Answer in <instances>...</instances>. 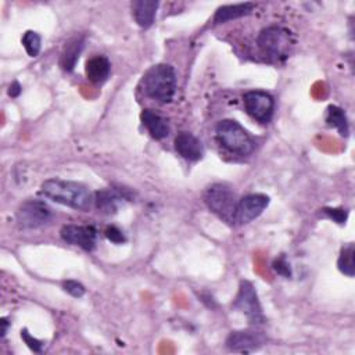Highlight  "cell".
I'll use <instances>...</instances> for the list:
<instances>
[{"label":"cell","mask_w":355,"mask_h":355,"mask_svg":"<svg viewBox=\"0 0 355 355\" xmlns=\"http://www.w3.org/2000/svg\"><path fill=\"white\" fill-rule=\"evenodd\" d=\"M326 123L331 128H336L338 133L343 137H347L349 133V126H348V119L343 108L337 105H329L327 112H326Z\"/></svg>","instance_id":"19"},{"label":"cell","mask_w":355,"mask_h":355,"mask_svg":"<svg viewBox=\"0 0 355 355\" xmlns=\"http://www.w3.org/2000/svg\"><path fill=\"white\" fill-rule=\"evenodd\" d=\"M62 288L64 291H67L69 295L75 297V298H80L85 294V286L76 280H65L62 282Z\"/></svg>","instance_id":"22"},{"label":"cell","mask_w":355,"mask_h":355,"mask_svg":"<svg viewBox=\"0 0 355 355\" xmlns=\"http://www.w3.org/2000/svg\"><path fill=\"white\" fill-rule=\"evenodd\" d=\"M266 343V337L255 330H236L226 338V347L234 352H252Z\"/></svg>","instance_id":"11"},{"label":"cell","mask_w":355,"mask_h":355,"mask_svg":"<svg viewBox=\"0 0 355 355\" xmlns=\"http://www.w3.org/2000/svg\"><path fill=\"white\" fill-rule=\"evenodd\" d=\"M141 90L151 100L171 103L176 92V72L169 64L153 65L141 78Z\"/></svg>","instance_id":"2"},{"label":"cell","mask_w":355,"mask_h":355,"mask_svg":"<svg viewBox=\"0 0 355 355\" xmlns=\"http://www.w3.org/2000/svg\"><path fill=\"white\" fill-rule=\"evenodd\" d=\"M354 254H355V248L354 244L349 243L347 245H344L340 251V257L337 261V266L338 270L341 273H344L348 277H352L355 275V262H354Z\"/></svg>","instance_id":"20"},{"label":"cell","mask_w":355,"mask_h":355,"mask_svg":"<svg viewBox=\"0 0 355 355\" xmlns=\"http://www.w3.org/2000/svg\"><path fill=\"white\" fill-rule=\"evenodd\" d=\"M53 219L51 208L40 200H28L17 211V222L21 229H37Z\"/></svg>","instance_id":"6"},{"label":"cell","mask_w":355,"mask_h":355,"mask_svg":"<svg viewBox=\"0 0 355 355\" xmlns=\"http://www.w3.org/2000/svg\"><path fill=\"white\" fill-rule=\"evenodd\" d=\"M83 46H85L83 36H75L65 43L60 57V65L64 71L71 72L75 68V64L83 50Z\"/></svg>","instance_id":"16"},{"label":"cell","mask_w":355,"mask_h":355,"mask_svg":"<svg viewBox=\"0 0 355 355\" xmlns=\"http://www.w3.org/2000/svg\"><path fill=\"white\" fill-rule=\"evenodd\" d=\"M0 324H1V337H4L6 333H7V327H8L7 319H6V318H1V319H0Z\"/></svg>","instance_id":"28"},{"label":"cell","mask_w":355,"mask_h":355,"mask_svg":"<svg viewBox=\"0 0 355 355\" xmlns=\"http://www.w3.org/2000/svg\"><path fill=\"white\" fill-rule=\"evenodd\" d=\"M61 239L68 244L80 247L85 251H92L96 247L97 230L90 225H65L61 229Z\"/></svg>","instance_id":"10"},{"label":"cell","mask_w":355,"mask_h":355,"mask_svg":"<svg viewBox=\"0 0 355 355\" xmlns=\"http://www.w3.org/2000/svg\"><path fill=\"white\" fill-rule=\"evenodd\" d=\"M273 269L276 273L284 276V277H291V268H290V263L287 262L286 257L284 255H280L279 258H276L273 261Z\"/></svg>","instance_id":"24"},{"label":"cell","mask_w":355,"mask_h":355,"mask_svg":"<svg viewBox=\"0 0 355 355\" xmlns=\"http://www.w3.org/2000/svg\"><path fill=\"white\" fill-rule=\"evenodd\" d=\"M140 119H141V123L148 130V133L157 140L166 137L171 132L168 119L153 110H143L140 114Z\"/></svg>","instance_id":"14"},{"label":"cell","mask_w":355,"mask_h":355,"mask_svg":"<svg viewBox=\"0 0 355 355\" xmlns=\"http://www.w3.org/2000/svg\"><path fill=\"white\" fill-rule=\"evenodd\" d=\"M175 148L187 161H198L204 155L201 140L189 132H180L175 137Z\"/></svg>","instance_id":"12"},{"label":"cell","mask_w":355,"mask_h":355,"mask_svg":"<svg viewBox=\"0 0 355 355\" xmlns=\"http://www.w3.org/2000/svg\"><path fill=\"white\" fill-rule=\"evenodd\" d=\"M243 101L247 114L252 119L261 123H268L272 119L275 111V100L269 93L263 90H251L244 94Z\"/></svg>","instance_id":"8"},{"label":"cell","mask_w":355,"mask_h":355,"mask_svg":"<svg viewBox=\"0 0 355 355\" xmlns=\"http://www.w3.org/2000/svg\"><path fill=\"white\" fill-rule=\"evenodd\" d=\"M104 234H105V237H107L110 241H112V243H115V244H122V243L126 241V237H125L123 232H122L121 229H118L116 226H108V227L104 230Z\"/></svg>","instance_id":"25"},{"label":"cell","mask_w":355,"mask_h":355,"mask_svg":"<svg viewBox=\"0 0 355 355\" xmlns=\"http://www.w3.org/2000/svg\"><path fill=\"white\" fill-rule=\"evenodd\" d=\"M125 198H129L128 190L105 189L94 193V205L100 212L111 215L116 212L118 204Z\"/></svg>","instance_id":"13"},{"label":"cell","mask_w":355,"mask_h":355,"mask_svg":"<svg viewBox=\"0 0 355 355\" xmlns=\"http://www.w3.org/2000/svg\"><path fill=\"white\" fill-rule=\"evenodd\" d=\"M322 211H323V214H324L329 219L334 220V222L338 223V225H344L345 220H347V218H348L347 209H343V208H324V209H322Z\"/></svg>","instance_id":"23"},{"label":"cell","mask_w":355,"mask_h":355,"mask_svg":"<svg viewBox=\"0 0 355 355\" xmlns=\"http://www.w3.org/2000/svg\"><path fill=\"white\" fill-rule=\"evenodd\" d=\"M21 92H22V87H21V85L17 80L12 82L10 85V87H8V96H11V97H18Z\"/></svg>","instance_id":"27"},{"label":"cell","mask_w":355,"mask_h":355,"mask_svg":"<svg viewBox=\"0 0 355 355\" xmlns=\"http://www.w3.org/2000/svg\"><path fill=\"white\" fill-rule=\"evenodd\" d=\"M40 194L46 198L79 211H89L94 204V194L79 182L47 179L40 186Z\"/></svg>","instance_id":"1"},{"label":"cell","mask_w":355,"mask_h":355,"mask_svg":"<svg viewBox=\"0 0 355 355\" xmlns=\"http://www.w3.org/2000/svg\"><path fill=\"white\" fill-rule=\"evenodd\" d=\"M269 205V197L261 193L247 194L239 200L234 214L236 225H247L258 218L263 209Z\"/></svg>","instance_id":"9"},{"label":"cell","mask_w":355,"mask_h":355,"mask_svg":"<svg viewBox=\"0 0 355 355\" xmlns=\"http://www.w3.org/2000/svg\"><path fill=\"white\" fill-rule=\"evenodd\" d=\"M159 3L155 0H136L132 1V14L140 28H150L154 22Z\"/></svg>","instance_id":"15"},{"label":"cell","mask_w":355,"mask_h":355,"mask_svg":"<svg viewBox=\"0 0 355 355\" xmlns=\"http://www.w3.org/2000/svg\"><path fill=\"white\" fill-rule=\"evenodd\" d=\"M204 201L211 212L227 223H234L237 196L225 183L211 184L204 193Z\"/></svg>","instance_id":"5"},{"label":"cell","mask_w":355,"mask_h":355,"mask_svg":"<svg viewBox=\"0 0 355 355\" xmlns=\"http://www.w3.org/2000/svg\"><path fill=\"white\" fill-rule=\"evenodd\" d=\"M233 308L244 313L248 318V320L254 324H261L265 322L258 294L252 283H250L248 280L240 282L239 293L233 301Z\"/></svg>","instance_id":"7"},{"label":"cell","mask_w":355,"mask_h":355,"mask_svg":"<svg viewBox=\"0 0 355 355\" xmlns=\"http://www.w3.org/2000/svg\"><path fill=\"white\" fill-rule=\"evenodd\" d=\"M111 71V64L104 55H94L87 60L85 65L86 78L93 83H103L107 80Z\"/></svg>","instance_id":"17"},{"label":"cell","mask_w":355,"mask_h":355,"mask_svg":"<svg viewBox=\"0 0 355 355\" xmlns=\"http://www.w3.org/2000/svg\"><path fill=\"white\" fill-rule=\"evenodd\" d=\"M22 46L29 57H36L40 53L42 47V39L39 33L33 31H26L22 36Z\"/></svg>","instance_id":"21"},{"label":"cell","mask_w":355,"mask_h":355,"mask_svg":"<svg viewBox=\"0 0 355 355\" xmlns=\"http://www.w3.org/2000/svg\"><path fill=\"white\" fill-rule=\"evenodd\" d=\"M216 140L230 153L245 155L254 150V140L250 133L234 119H222L215 128Z\"/></svg>","instance_id":"4"},{"label":"cell","mask_w":355,"mask_h":355,"mask_svg":"<svg viewBox=\"0 0 355 355\" xmlns=\"http://www.w3.org/2000/svg\"><path fill=\"white\" fill-rule=\"evenodd\" d=\"M257 44L262 54L272 61H283L294 44L291 32L283 26H268L261 31Z\"/></svg>","instance_id":"3"},{"label":"cell","mask_w":355,"mask_h":355,"mask_svg":"<svg viewBox=\"0 0 355 355\" xmlns=\"http://www.w3.org/2000/svg\"><path fill=\"white\" fill-rule=\"evenodd\" d=\"M21 337H22V340L25 341V344H26V345H28L33 352H42L43 343H42V341H39L37 338L32 337V336L28 333V330H26V329H24V330L21 331Z\"/></svg>","instance_id":"26"},{"label":"cell","mask_w":355,"mask_h":355,"mask_svg":"<svg viewBox=\"0 0 355 355\" xmlns=\"http://www.w3.org/2000/svg\"><path fill=\"white\" fill-rule=\"evenodd\" d=\"M254 3H240V4H227L222 6L216 10L214 22L215 24H225L227 21L248 15L254 10Z\"/></svg>","instance_id":"18"}]
</instances>
